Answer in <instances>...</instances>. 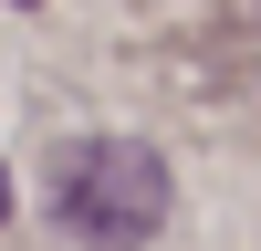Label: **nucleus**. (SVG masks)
<instances>
[{"label": "nucleus", "mask_w": 261, "mask_h": 251, "mask_svg": "<svg viewBox=\"0 0 261 251\" xmlns=\"http://www.w3.org/2000/svg\"><path fill=\"white\" fill-rule=\"evenodd\" d=\"M53 220L94 251H146L167 230V157L136 136H84L53 167Z\"/></svg>", "instance_id": "obj_1"}, {"label": "nucleus", "mask_w": 261, "mask_h": 251, "mask_svg": "<svg viewBox=\"0 0 261 251\" xmlns=\"http://www.w3.org/2000/svg\"><path fill=\"white\" fill-rule=\"evenodd\" d=\"M0 220H11V188H0Z\"/></svg>", "instance_id": "obj_2"}]
</instances>
